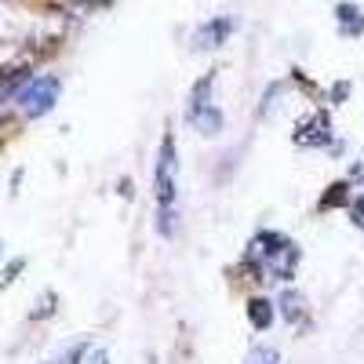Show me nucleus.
Masks as SVG:
<instances>
[{
    "label": "nucleus",
    "instance_id": "nucleus-6",
    "mask_svg": "<svg viewBox=\"0 0 364 364\" xmlns=\"http://www.w3.org/2000/svg\"><path fill=\"white\" fill-rule=\"evenodd\" d=\"M190 124L200 132V135H219L223 132V113L215 109V106H193L190 109Z\"/></svg>",
    "mask_w": 364,
    "mask_h": 364
},
{
    "label": "nucleus",
    "instance_id": "nucleus-15",
    "mask_svg": "<svg viewBox=\"0 0 364 364\" xmlns=\"http://www.w3.org/2000/svg\"><path fill=\"white\" fill-rule=\"evenodd\" d=\"M350 178H357V182H364V161H357V164L350 168Z\"/></svg>",
    "mask_w": 364,
    "mask_h": 364
},
{
    "label": "nucleus",
    "instance_id": "nucleus-1",
    "mask_svg": "<svg viewBox=\"0 0 364 364\" xmlns=\"http://www.w3.org/2000/svg\"><path fill=\"white\" fill-rule=\"evenodd\" d=\"M240 266L252 273V281H291L299 266V248L284 233H255Z\"/></svg>",
    "mask_w": 364,
    "mask_h": 364
},
{
    "label": "nucleus",
    "instance_id": "nucleus-11",
    "mask_svg": "<svg viewBox=\"0 0 364 364\" xmlns=\"http://www.w3.org/2000/svg\"><path fill=\"white\" fill-rule=\"evenodd\" d=\"M245 364H281V353L273 350V346H252V353H248Z\"/></svg>",
    "mask_w": 364,
    "mask_h": 364
},
{
    "label": "nucleus",
    "instance_id": "nucleus-3",
    "mask_svg": "<svg viewBox=\"0 0 364 364\" xmlns=\"http://www.w3.org/2000/svg\"><path fill=\"white\" fill-rule=\"evenodd\" d=\"M58 91H63L58 77H33V80H29L18 95H15V102L22 106L26 117H44V113L58 102Z\"/></svg>",
    "mask_w": 364,
    "mask_h": 364
},
{
    "label": "nucleus",
    "instance_id": "nucleus-10",
    "mask_svg": "<svg viewBox=\"0 0 364 364\" xmlns=\"http://www.w3.org/2000/svg\"><path fill=\"white\" fill-rule=\"evenodd\" d=\"M302 306H306V302H302L295 291H284V295H281V310H284V321H288V324H299V321H302V314H306Z\"/></svg>",
    "mask_w": 364,
    "mask_h": 364
},
{
    "label": "nucleus",
    "instance_id": "nucleus-2",
    "mask_svg": "<svg viewBox=\"0 0 364 364\" xmlns=\"http://www.w3.org/2000/svg\"><path fill=\"white\" fill-rule=\"evenodd\" d=\"M154 190H157V204H161V211H175L178 157H175V139H171V135L161 139V154H157V168H154Z\"/></svg>",
    "mask_w": 364,
    "mask_h": 364
},
{
    "label": "nucleus",
    "instance_id": "nucleus-17",
    "mask_svg": "<svg viewBox=\"0 0 364 364\" xmlns=\"http://www.w3.org/2000/svg\"><path fill=\"white\" fill-rule=\"evenodd\" d=\"M4 124H8V120H4V117H0V128H4Z\"/></svg>",
    "mask_w": 364,
    "mask_h": 364
},
{
    "label": "nucleus",
    "instance_id": "nucleus-4",
    "mask_svg": "<svg viewBox=\"0 0 364 364\" xmlns=\"http://www.w3.org/2000/svg\"><path fill=\"white\" fill-rule=\"evenodd\" d=\"M291 142H295V146H302V149L328 146V142H331V117H328L324 109H314L306 120H299V124H295Z\"/></svg>",
    "mask_w": 364,
    "mask_h": 364
},
{
    "label": "nucleus",
    "instance_id": "nucleus-9",
    "mask_svg": "<svg viewBox=\"0 0 364 364\" xmlns=\"http://www.w3.org/2000/svg\"><path fill=\"white\" fill-rule=\"evenodd\" d=\"M346 200H350V186H346V182H331L317 208H321V211H331V208H343Z\"/></svg>",
    "mask_w": 364,
    "mask_h": 364
},
{
    "label": "nucleus",
    "instance_id": "nucleus-8",
    "mask_svg": "<svg viewBox=\"0 0 364 364\" xmlns=\"http://www.w3.org/2000/svg\"><path fill=\"white\" fill-rule=\"evenodd\" d=\"M248 321H252L255 331H266L273 324V302L269 299H252L248 302Z\"/></svg>",
    "mask_w": 364,
    "mask_h": 364
},
{
    "label": "nucleus",
    "instance_id": "nucleus-16",
    "mask_svg": "<svg viewBox=\"0 0 364 364\" xmlns=\"http://www.w3.org/2000/svg\"><path fill=\"white\" fill-rule=\"evenodd\" d=\"M91 364H106V353H102V350H95V353H91Z\"/></svg>",
    "mask_w": 364,
    "mask_h": 364
},
{
    "label": "nucleus",
    "instance_id": "nucleus-5",
    "mask_svg": "<svg viewBox=\"0 0 364 364\" xmlns=\"http://www.w3.org/2000/svg\"><path fill=\"white\" fill-rule=\"evenodd\" d=\"M230 33H233V18H211V22H204L197 33H193V48L197 51H208V48H223L226 41H230Z\"/></svg>",
    "mask_w": 364,
    "mask_h": 364
},
{
    "label": "nucleus",
    "instance_id": "nucleus-14",
    "mask_svg": "<svg viewBox=\"0 0 364 364\" xmlns=\"http://www.w3.org/2000/svg\"><path fill=\"white\" fill-rule=\"evenodd\" d=\"M350 95V84H336V87H331V99H336V102H343Z\"/></svg>",
    "mask_w": 364,
    "mask_h": 364
},
{
    "label": "nucleus",
    "instance_id": "nucleus-7",
    "mask_svg": "<svg viewBox=\"0 0 364 364\" xmlns=\"http://www.w3.org/2000/svg\"><path fill=\"white\" fill-rule=\"evenodd\" d=\"M336 18H339V33H343V37H357V33H364V11H360L357 4H339Z\"/></svg>",
    "mask_w": 364,
    "mask_h": 364
},
{
    "label": "nucleus",
    "instance_id": "nucleus-13",
    "mask_svg": "<svg viewBox=\"0 0 364 364\" xmlns=\"http://www.w3.org/2000/svg\"><path fill=\"white\" fill-rule=\"evenodd\" d=\"M84 353H87V346H84V343H80V346H73V350H70V353H66V357H63V360H51V364H77V360H80V357H84Z\"/></svg>",
    "mask_w": 364,
    "mask_h": 364
},
{
    "label": "nucleus",
    "instance_id": "nucleus-12",
    "mask_svg": "<svg viewBox=\"0 0 364 364\" xmlns=\"http://www.w3.org/2000/svg\"><path fill=\"white\" fill-rule=\"evenodd\" d=\"M350 215H353V226L364 230V193H360L357 200H350Z\"/></svg>",
    "mask_w": 364,
    "mask_h": 364
}]
</instances>
